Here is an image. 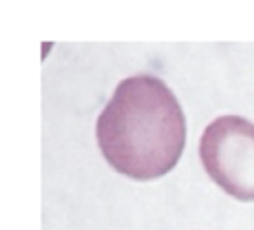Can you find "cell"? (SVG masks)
I'll return each instance as SVG.
<instances>
[{"mask_svg":"<svg viewBox=\"0 0 254 230\" xmlns=\"http://www.w3.org/2000/svg\"><path fill=\"white\" fill-rule=\"evenodd\" d=\"M104 159L135 181L167 175L185 148V115L157 77L135 75L117 84L95 124Z\"/></svg>","mask_w":254,"mask_h":230,"instance_id":"obj_1","label":"cell"},{"mask_svg":"<svg viewBox=\"0 0 254 230\" xmlns=\"http://www.w3.org/2000/svg\"><path fill=\"white\" fill-rule=\"evenodd\" d=\"M199 157L208 177L240 201H254V124L238 115L218 117L205 128Z\"/></svg>","mask_w":254,"mask_h":230,"instance_id":"obj_2","label":"cell"}]
</instances>
